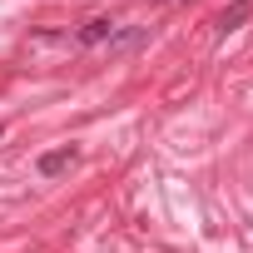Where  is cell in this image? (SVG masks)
Returning <instances> with one entry per match:
<instances>
[{"mask_svg": "<svg viewBox=\"0 0 253 253\" xmlns=\"http://www.w3.org/2000/svg\"><path fill=\"white\" fill-rule=\"evenodd\" d=\"M149 40V25H114V35H109V55H129V50H139Z\"/></svg>", "mask_w": 253, "mask_h": 253, "instance_id": "cell-1", "label": "cell"}, {"mask_svg": "<svg viewBox=\"0 0 253 253\" xmlns=\"http://www.w3.org/2000/svg\"><path fill=\"white\" fill-rule=\"evenodd\" d=\"M75 159H80V149H75V144H60V149L40 154V174H45V179H55V174H65Z\"/></svg>", "mask_w": 253, "mask_h": 253, "instance_id": "cell-2", "label": "cell"}, {"mask_svg": "<svg viewBox=\"0 0 253 253\" xmlns=\"http://www.w3.org/2000/svg\"><path fill=\"white\" fill-rule=\"evenodd\" d=\"M248 15H253V0H233V5H223V15H218V35L243 30V25H248Z\"/></svg>", "mask_w": 253, "mask_h": 253, "instance_id": "cell-3", "label": "cell"}, {"mask_svg": "<svg viewBox=\"0 0 253 253\" xmlns=\"http://www.w3.org/2000/svg\"><path fill=\"white\" fill-rule=\"evenodd\" d=\"M109 35H114V20H109V15H94V20L80 25L75 40H80V45H109Z\"/></svg>", "mask_w": 253, "mask_h": 253, "instance_id": "cell-4", "label": "cell"}, {"mask_svg": "<svg viewBox=\"0 0 253 253\" xmlns=\"http://www.w3.org/2000/svg\"><path fill=\"white\" fill-rule=\"evenodd\" d=\"M0 134H5V129H0Z\"/></svg>", "mask_w": 253, "mask_h": 253, "instance_id": "cell-5", "label": "cell"}]
</instances>
